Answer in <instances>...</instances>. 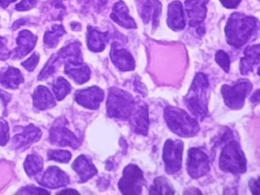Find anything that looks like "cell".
<instances>
[{"label": "cell", "instance_id": "obj_1", "mask_svg": "<svg viewBox=\"0 0 260 195\" xmlns=\"http://www.w3.org/2000/svg\"><path fill=\"white\" fill-rule=\"evenodd\" d=\"M258 30L257 18L240 12H234L225 27L226 41L230 45L239 48L252 40L258 33Z\"/></svg>", "mask_w": 260, "mask_h": 195}, {"label": "cell", "instance_id": "obj_2", "mask_svg": "<svg viewBox=\"0 0 260 195\" xmlns=\"http://www.w3.org/2000/svg\"><path fill=\"white\" fill-rule=\"evenodd\" d=\"M208 77L202 73H198L193 79L191 88L188 90V94L184 99L185 106L191 111L193 115L201 120L208 116Z\"/></svg>", "mask_w": 260, "mask_h": 195}, {"label": "cell", "instance_id": "obj_3", "mask_svg": "<svg viewBox=\"0 0 260 195\" xmlns=\"http://www.w3.org/2000/svg\"><path fill=\"white\" fill-rule=\"evenodd\" d=\"M164 119L169 128L179 137H191L199 133L200 127L196 119L176 107L167 106L164 110Z\"/></svg>", "mask_w": 260, "mask_h": 195}, {"label": "cell", "instance_id": "obj_4", "mask_svg": "<svg viewBox=\"0 0 260 195\" xmlns=\"http://www.w3.org/2000/svg\"><path fill=\"white\" fill-rule=\"evenodd\" d=\"M106 107L109 117L127 120L133 112L135 102L130 93L113 87L109 90Z\"/></svg>", "mask_w": 260, "mask_h": 195}, {"label": "cell", "instance_id": "obj_5", "mask_svg": "<svg viewBox=\"0 0 260 195\" xmlns=\"http://www.w3.org/2000/svg\"><path fill=\"white\" fill-rule=\"evenodd\" d=\"M219 166L223 172H231L234 175L246 172V157L236 140H231L223 146L220 155Z\"/></svg>", "mask_w": 260, "mask_h": 195}, {"label": "cell", "instance_id": "obj_6", "mask_svg": "<svg viewBox=\"0 0 260 195\" xmlns=\"http://www.w3.org/2000/svg\"><path fill=\"white\" fill-rule=\"evenodd\" d=\"M252 88V84L246 79H239L234 85H223L221 87V94L225 105L231 109H241Z\"/></svg>", "mask_w": 260, "mask_h": 195}, {"label": "cell", "instance_id": "obj_7", "mask_svg": "<svg viewBox=\"0 0 260 195\" xmlns=\"http://www.w3.org/2000/svg\"><path fill=\"white\" fill-rule=\"evenodd\" d=\"M145 182L144 173L136 165L129 164L123 171L118 188L123 194H140Z\"/></svg>", "mask_w": 260, "mask_h": 195}, {"label": "cell", "instance_id": "obj_8", "mask_svg": "<svg viewBox=\"0 0 260 195\" xmlns=\"http://www.w3.org/2000/svg\"><path fill=\"white\" fill-rule=\"evenodd\" d=\"M183 143L181 140H167L162 152L166 172L169 175L176 173L182 169Z\"/></svg>", "mask_w": 260, "mask_h": 195}, {"label": "cell", "instance_id": "obj_9", "mask_svg": "<svg viewBox=\"0 0 260 195\" xmlns=\"http://www.w3.org/2000/svg\"><path fill=\"white\" fill-rule=\"evenodd\" d=\"M186 167L188 175L197 179L209 172V158L202 149L191 148L188 150Z\"/></svg>", "mask_w": 260, "mask_h": 195}, {"label": "cell", "instance_id": "obj_10", "mask_svg": "<svg viewBox=\"0 0 260 195\" xmlns=\"http://www.w3.org/2000/svg\"><path fill=\"white\" fill-rule=\"evenodd\" d=\"M66 124L67 121L63 122L62 118L54 123L50 132L51 143L59 146H68L77 149L80 146V140L71 129L66 127Z\"/></svg>", "mask_w": 260, "mask_h": 195}, {"label": "cell", "instance_id": "obj_11", "mask_svg": "<svg viewBox=\"0 0 260 195\" xmlns=\"http://www.w3.org/2000/svg\"><path fill=\"white\" fill-rule=\"evenodd\" d=\"M64 73L79 85L88 82L90 79V69L83 62V57L68 58L65 62Z\"/></svg>", "mask_w": 260, "mask_h": 195}, {"label": "cell", "instance_id": "obj_12", "mask_svg": "<svg viewBox=\"0 0 260 195\" xmlns=\"http://www.w3.org/2000/svg\"><path fill=\"white\" fill-rule=\"evenodd\" d=\"M76 102L90 110H97L105 97V92L98 86H92L85 89L79 90L74 94Z\"/></svg>", "mask_w": 260, "mask_h": 195}, {"label": "cell", "instance_id": "obj_13", "mask_svg": "<svg viewBox=\"0 0 260 195\" xmlns=\"http://www.w3.org/2000/svg\"><path fill=\"white\" fill-rule=\"evenodd\" d=\"M110 57L114 65L121 71H132L135 70V61L132 53L121 47L119 43L112 44Z\"/></svg>", "mask_w": 260, "mask_h": 195}, {"label": "cell", "instance_id": "obj_14", "mask_svg": "<svg viewBox=\"0 0 260 195\" xmlns=\"http://www.w3.org/2000/svg\"><path fill=\"white\" fill-rule=\"evenodd\" d=\"M138 11L145 24L151 21L153 27L159 25V17L162 12V4L159 0H140Z\"/></svg>", "mask_w": 260, "mask_h": 195}, {"label": "cell", "instance_id": "obj_15", "mask_svg": "<svg viewBox=\"0 0 260 195\" xmlns=\"http://www.w3.org/2000/svg\"><path fill=\"white\" fill-rule=\"evenodd\" d=\"M41 137V129L33 124H30L22 128L21 132L14 136L12 140V145L16 149H25L39 141Z\"/></svg>", "mask_w": 260, "mask_h": 195}, {"label": "cell", "instance_id": "obj_16", "mask_svg": "<svg viewBox=\"0 0 260 195\" xmlns=\"http://www.w3.org/2000/svg\"><path fill=\"white\" fill-rule=\"evenodd\" d=\"M129 118L131 119L132 129L136 134L143 136L147 135L150 120H149L148 108L145 104L135 105L133 112Z\"/></svg>", "mask_w": 260, "mask_h": 195}, {"label": "cell", "instance_id": "obj_17", "mask_svg": "<svg viewBox=\"0 0 260 195\" xmlns=\"http://www.w3.org/2000/svg\"><path fill=\"white\" fill-rule=\"evenodd\" d=\"M208 0H185V11L191 27L200 25L205 19Z\"/></svg>", "mask_w": 260, "mask_h": 195}, {"label": "cell", "instance_id": "obj_18", "mask_svg": "<svg viewBox=\"0 0 260 195\" xmlns=\"http://www.w3.org/2000/svg\"><path fill=\"white\" fill-rule=\"evenodd\" d=\"M39 184L49 188L64 187L70 183L69 176L66 172L56 166H51L39 180Z\"/></svg>", "mask_w": 260, "mask_h": 195}, {"label": "cell", "instance_id": "obj_19", "mask_svg": "<svg viewBox=\"0 0 260 195\" xmlns=\"http://www.w3.org/2000/svg\"><path fill=\"white\" fill-rule=\"evenodd\" d=\"M37 40L38 37L33 35L30 30H21L16 39L17 47L15 49L13 59H22L26 56L36 47Z\"/></svg>", "mask_w": 260, "mask_h": 195}, {"label": "cell", "instance_id": "obj_20", "mask_svg": "<svg viewBox=\"0 0 260 195\" xmlns=\"http://www.w3.org/2000/svg\"><path fill=\"white\" fill-rule=\"evenodd\" d=\"M167 15V24L172 30L179 31L185 28V14L181 2L174 1L170 3L168 6Z\"/></svg>", "mask_w": 260, "mask_h": 195}, {"label": "cell", "instance_id": "obj_21", "mask_svg": "<svg viewBox=\"0 0 260 195\" xmlns=\"http://www.w3.org/2000/svg\"><path fill=\"white\" fill-rule=\"evenodd\" d=\"M111 18L121 27L127 29L137 28L135 20L129 15L128 9L122 0H119L114 5Z\"/></svg>", "mask_w": 260, "mask_h": 195}, {"label": "cell", "instance_id": "obj_22", "mask_svg": "<svg viewBox=\"0 0 260 195\" xmlns=\"http://www.w3.org/2000/svg\"><path fill=\"white\" fill-rule=\"evenodd\" d=\"M243 53L244 56L240 59V73L242 75L249 74L259 63V44L246 47Z\"/></svg>", "mask_w": 260, "mask_h": 195}, {"label": "cell", "instance_id": "obj_23", "mask_svg": "<svg viewBox=\"0 0 260 195\" xmlns=\"http://www.w3.org/2000/svg\"><path fill=\"white\" fill-rule=\"evenodd\" d=\"M72 167L80 176L81 183L86 182L97 174L96 168L84 155H80L73 163Z\"/></svg>", "mask_w": 260, "mask_h": 195}, {"label": "cell", "instance_id": "obj_24", "mask_svg": "<svg viewBox=\"0 0 260 195\" xmlns=\"http://www.w3.org/2000/svg\"><path fill=\"white\" fill-rule=\"evenodd\" d=\"M109 41V32H103L96 27H88L87 45L93 52H101L106 48Z\"/></svg>", "mask_w": 260, "mask_h": 195}, {"label": "cell", "instance_id": "obj_25", "mask_svg": "<svg viewBox=\"0 0 260 195\" xmlns=\"http://www.w3.org/2000/svg\"><path fill=\"white\" fill-rule=\"evenodd\" d=\"M33 97V104L37 109L44 110L53 108L56 105V101L47 87L39 85L35 90Z\"/></svg>", "mask_w": 260, "mask_h": 195}, {"label": "cell", "instance_id": "obj_26", "mask_svg": "<svg viewBox=\"0 0 260 195\" xmlns=\"http://www.w3.org/2000/svg\"><path fill=\"white\" fill-rule=\"evenodd\" d=\"M24 82L20 70L10 67L0 72V85L7 88L16 89Z\"/></svg>", "mask_w": 260, "mask_h": 195}, {"label": "cell", "instance_id": "obj_27", "mask_svg": "<svg viewBox=\"0 0 260 195\" xmlns=\"http://www.w3.org/2000/svg\"><path fill=\"white\" fill-rule=\"evenodd\" d=\"M66 34L63 25L55 24L51 30H48L44 37V43L48 48H54L58 44L60 38Z\"/></svg>", "mask_w": 260, "mask_h": 195}, {"label": "cell", "instance_id": "obj_28", "mask_svg": "<svg viewBox=\"0 0 260 195\" xmlns=\"http://www.w3.org/2000/svg\"><path fill=\"white\" fill-rule=\"evenodd\" d=\"M24 167H25V172L28 176H34L42 172L43 169V158L37 154L28 155L25 159Z\"/></svg>", "mask_w": 260, "mask_h": 195}, {"label": "cell", "instance_id": "obj_29", "mask_svg": "<svg viewBox=\"0 0 260 195\" xmlns=\"http://www.w3.org/2000/svg\"><path fill=\"white\" fill-rule=\"evenodd\" d=\"M174 193L170 181L164 176L155 178L150 189L151 194H173Z\"/></svg>", "mask_w": 260, "mask_h": 195}, {"label": "cell", "instance_id": "obj_30", "mask_svg": "<svg viewBox=\"0 0 260 195\" xmlns=\"http://www.w3.org/2000/svg\"><path fill=\"white\" fill-rule=\"evenodd\" d=\"M53 90L57 100L61 101L71 92V84L64 78L58 77L55 84L53 85Z\"/></svg>", "mask_w": 260, "mask_h": 195}, {"label": "cell", "instance_id": "obj_31", "mask_svg": "<svg viewBox=\"0 0 260 195\" xmlns=\"http://www.w3.org/2000/svg\"><path fill=\"white\" fill-rule=\"evenodd\" d=\"M48 155L49 160H54L61 163L69 162L72 156L69 151L55 150V149L48 151Z\"/></svg>", "mask_w": 260, "mask_h": 195}, {"label": "cell", "instance_id": "obj_32", "mask_svg": "<svg viewBox=\"0 0 260 195\" xmlns=\"http://www.w3.org/2000/svg\"><path fill=\"white\" fill-rule=\"evenodd\" d=\"M215 59L217 63L226 72V73H229L230 67H231V60H230V56L226 52L223 50H218L216 53Z\"/></svg>", "mask_w": 260, "mask_h": 195}, {"label": "cell", "instance_id": "obj_33", "mask_svg": "<svg viewBox=\"0 0 260 195\" xmlns=\"http://www.w3.org/2000/svg\"><path fill=\"white\" fill-rule=\"evenodd\" d=\"M9 125L4 119H0V146H5L10 139Z\"/></svg>", "mask_w": 260, "mask_h": 195}, {"label": "cell", "instance_id": "obj_34", "mask_svg": "<svg viewBox=\"0 0 260 195\" xmlns=\"http://www.w3.org/2000/svg\"><path fill=\"white\" fill-rule=\"evenodd\" d=\"M10 56H11V51L7 47V38L0 37V59L5 61Z\"/></svg>", "mask_w": 260, "mask_h": 195}, {"label": "cell", "instance_id": "obj_35", "mask_svg": "<svg viewBox=\"0 0 260 195\" xmlns=\"http://www.w3.org/2000/svg\"><path fill=\"white\" fill-rule=\"evenodd\" d=\"M39 61V54L38 53H33L26 61L22 62V66H23L28 71H33L37 67Z\"/></svg>", "mask_w": 260, "mask_h": 195}, {"label": "cell", "instance_id": "obj_36", "mask_svg": "<svg viewBox=\"0 0 260 195\" xmlns=\"http://www.w3.org/2000/svg\"><path fill=\"white\" fill-rule=\"evenodd\" d=\"M22 194H49L50 192L44 190V189L39 188V187H34V186H27L23 187L20 191L18 192Z\"/></svg>", "mask_w": 260, "mask_h": 195}, {"label": "cell", "instance_id": "obj_37", "mask_svg": "<svg viewBox=\"0 0 260 195\" xmlns=\"http://www.w3.org/2000/svg\"><path fill=\"white\" fill-rule=\"evenodd\" d=\"M36 3H37V0H22L19 4L16 5V10L20 12L30 10L35 7Z\"/></svg>", "mask_w": 260, "mask_h": 195}, {"label": "cell", "instance_id": "obj_38", "mask_svg": "<svg viewBox=\"0 0 260 195\" xmlns=\"http://www.w3.org/2000/svg\"><path fill=\"white\" fill-rule=\"evenodd\" d=\"M249 186L252 194H259V178L257 180L251 179L249 181Z\"/></svg>", "mask_w": 260, "mask_h": 195}, {"label": "cell", "instance_id": "obj_39", "mask_svg": "<svg viewBox=\"0 0 260 195\" xmlns=\"http://www.w3.org/2000/svg\"><path fill=\"white\" fill-rule=\"evenodd\" d=\"M221 4L226 9H236L242 0H220Z\"/></svg>", "mask_w": 260, "mask_h": 195}, {"label": "cell", "instance_id": "obj_40", "mask_svg": "<svg viewBox=\"0 0 260 195\" xmlns=\"http://www.w3.org/2000/svg\"><path fill=\"white\" fill-rule=\"evenodd\" d=\"M0 99L2 100L4 106H7V104L11 100V95L6 91L0 90Z\"/></svg>", "mask_w": 260, "mask_h": 195}, {"label": "cell", "instance_id": "obj_41", "mask_svg": "<svg viewBox=\"0 0 260 195\" xmlns=\"http://www.w3.org/2000/svg\"><path fill=\"white\" fill-rule=\"evenodd\" d=\"M16 1V0H0V7L7 8L9 5Z\"/></svg>", "mask_w": 260, "mask_h": 195}, {"label": "cell", "instance_id": "obj_42", "mask_svg": "<svg viewBox=\"0 0 260 195\" xmlns=\"http://www.w3.org/2000/svg\"><path fill=\"white\" fill-rule=\"evenodd\" d=\"M251 101H252V102H256V103H258V102H259V94H258V90H257V91H255V94L252 96Z\"/></svg>", "mask_w": 260, "mask_h": 195}, {"label": "cell", "instance_id": "obj_43", "mask_svg": "<svg viewBox=\"0 0 260 195\" xmlns=\"http://www.w3.org/2000/svg\"><path fill=\"white\" fill-rule=\"evenodd\" d=\"M60 193H78L79 192L77 190H73V189H67V190H62V191L59 192Z\"/></svg>", "mask_w": 260, "mask_h": 195}]
</instances>
